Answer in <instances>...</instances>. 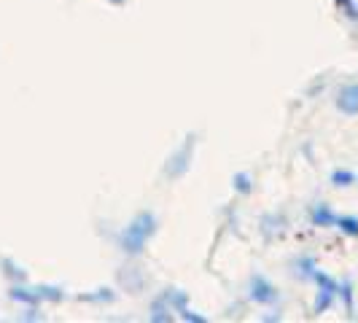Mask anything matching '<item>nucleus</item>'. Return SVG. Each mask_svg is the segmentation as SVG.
<instances>
[{
    "label": "nucleus",
    "mask_w": 358,
    "mask_h": 323,
    "mask_svg": "<svg viewBox=\"0 0 358 323\" xmlns=\"http://www.w3.org/2000/svg\"><path fill=\"white\" fill-rule=\"evenodd\" d=\"M157 229V221L151 213H138L135 221L124 229V237H122V245H124L127 253H141L145 248V243L151 240V234Z\"/></svg>",
    "instance_id": "nucleus-1"
},
{
    "label": "nucleus",
    "mask_w": 358,
    "mask_h": 323,
    "mask_svg": "<svg viewBox=\"0 0 358 323\" xmlns=\"http://www.w3.org/2000/svg\"><path fill=\"white\" fill-rule=\"evenodd\" d=\"M251 288H253V291H251L253 299H256V302H264V305L275 302V296H278V291L269 286V283L264 280V278H262V275H256V278H253Z\"/></svg>",
    "instance_id": "nucleus-4"
},
{
    "label": "nucleus",
    "mask_w": 358,
    "mask_h": 323,
    "mask_svg": "<svg viewBox=\"0 0 358 323\" xmlns=\"http://www.w3.org/2000/svg\"><path fill=\"white\" fill-rule=\"evenodd\" d=\"M313 278H315V283L321 286V294H318V302H315V313H323L326 307L331 305V299L337 296V291H340V286H337V280H331L326 272H318V269H313Z\"/></svg>",
    "instance_id": "nucleus-2"
},
{
    "label": "nucleus",
    "mask_w": 358,
    "mask_h": 323,
    "mask_svg": "<svg viewBox=\"0 0 358 323\" xmlns=\"http://www.w3.org/2000/svg\"><path fill=\"white\" fill-rule=\"evenodd\" d=\"M337 227H340L345 234H353V237H356L358 234V218H353V215H337Z\"/></svg>",
    "instance_id": "nucleus-6"
},
{
    "label": "nucleus",
    "mask_w": 358,
    "mask_h": 323,
    "mask_svg": "<svg viewBox=\"0 0 358 323\" xmlns=\"http://www.w3.org/2000/svg\"><path fill=\"white\" fill-rule=\"evenodd\" d=\"M110 3H116V6H119V3H124V0H110Z\"/></svg>",
    "instance_id": "nucleus-10"
},
{
    "label": "nucleus",
    "mask_w": 358,
    "mask_h": 323,
    "mask_svg": "<svg viewBox=\"0 0 358 323\" xmlns=\"http://www.w3.org/2000/svg\"><path fill=\"white\" fill-rule=\"evenodd\" d=\"M337 108L348 116H356L358 113V84H348L340 89V97H337Z\"/></svg>",
    "instance_id": "nucleus-3"
},
{
    "label": "nucleus",
    "mask_w": 358,
    "mask_h": 323,
    "mask_svg": "<svg viewBox=\"0 0 358 323\" xmlns=\"http://www.w3.org/2000/svg\"><path fill=\"white\" fill-rule=\"evenodd\" d=\"M337 6H342V8H345V14H348V17L358 19V6H356V0H337Z\"/></svg>",
    "instance_id": "nucleus-8"
},
{
    "label": "nucleus",
    "mask_w": 358,
    "mask_h": 323,
    "mask_svg": "<svg viewBox=\"0 0 358 323\" xmlns=\"http://www.w3.org/2000/svg\"><path fill=\"white\" fill-rule=\"evenodd\" d=\"M331 180H334L337 186H348V183H353V180H356V175H353V173H348V170H337V173L331 175Z\"/></svg>",
    "instance_id": "nucleus-7"
},
{
    "label": "nucleus",
    "mask_w": 358,
    "mask_h": 323,
    "mask_svg": "<svg viewBox=\"0 0 358 323\" xmlns=\"http://www.w3.org/2000/svg\"><path fill=\"white\" fill-rule=\"evenodd\" d=\"M313 221H315V224H321V227H331V224H337V215L331 213L326 205H321V208H315V210H313Z\"/></svg>",
    "instance_id": "nucleus-5"
},
{
    "label": "nucleus",
    "mask_w": 358,
    "mask_h": 323,
    "mask_svg": "<svg viewBox=\"0 0 358 323\" xmlns=\"http://www.w3.org/2000/svg\"><path fill=\"white\" fill-rule=\"evenodd\" d=\"M234 186H237V192H251V180L245 173H240V175H234Z\"/></svg>",
    "instance_id": "nucleus-9"
}]
</instances>
